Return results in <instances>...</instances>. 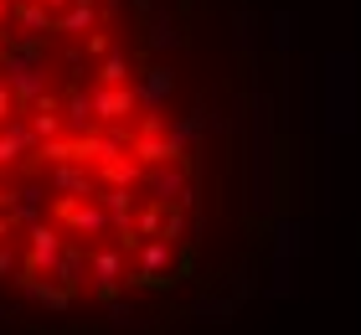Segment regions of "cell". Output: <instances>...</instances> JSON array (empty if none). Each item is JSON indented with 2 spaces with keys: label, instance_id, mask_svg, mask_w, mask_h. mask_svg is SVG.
<instances>
[{
  "label": "cell",
  "instance_id": "6da1fadb",
  "mask_svg": "<svg viewBox=\"0 0 361 335\" xmlns=\"http://www.w3.org/2000/svg\"><path fill=\"white\" fill-rule=\"evenodd\" d=\"M325 124L331 134H346L356 124V62L346 52L325 62Z\"/></svg>",
  "mask_w": 361,
  "mask_h": 335
},
{
  "label": "cell",
  "instance_id": "7a4b0ae2",
  "mask_svg": "<svg viewBox=\"0 0 361 335\" xmlns=\"http://www.w3.org/2000/svg\"><path fill=\"white\" fill-rule=\"evenodd\" d=\"M0 78H6L11 88H16V98L31 109V104L47 93V52H37V47H16V42H11L6 52H0Z\"/></svg>",
  "mask_w": 361,
  "mask_h": 335
},
{
  "label": "cell",
  "instance_id": "3957f363",
  "mask_svg": "<svg viewBox=\"0 0 361 335\" xmlns=\"http://www.w3.org/2000/svg\"><path fill=\"white\" fill-rule=\"evenodd\" d=\"M129 258H135V253H129L124 243H114V248H93V253H88V284H93V294L104 299V305H109L114 294H119V284L129 279Z\"/></svg>",
  "mask_w": 361,
  "mask_h": 335
},
{
  "label": "cell",
  "instance_id": "277c9868",
  "mask_svg": "<svg viewBox=\"0 0 361 335\" xmlns=\"http://www.w3.org/2000/svg\"><path fill=\"white\" fill-rule=\"evenodd\" d=\"M21 248H26V268H42V274H52L68 253V232L57 222H31L21 227Z\"/></svg>",
  "mask_w": 361,
  "mask_h": 335
},
{
  "label": "cell",
  "instance_id": "5b68a950",
  "mask_svg": "<svg viewBox=\"0 0 361 335\" xmlns=\"http://www.w3.org/2000/svg\"><path fill=\"white\" fill-rule=\"evenodd\" d=\"M176 279V243L166 238H145L135 248V279L129 284H145V289H160V284Z\"/></svg>",
  "mask_w": 361,
  "mask_h": 335
},
{
  "label": "cell",
  "instance_id": "8992f818",
  "mask_svg": "<svg viewBox=\"0 0 361 335\" xmlns=\"http://www.w3.org/2000/svg\"><path fill=\"white\" fill-rule=\"evenodd\" d=\"M145 186H150L155 201H166V207H171V201H180L191 191V176H186V165H180V160H166V165H150V171H145Z\"/></svg>",
  "mask_w": 361,
  "mask_h": 335
},
{
  "label": "cell",
  "instance_id": "52a82bcc",
  "mask_svg": "<svg viewBox=\"0 0 361 335\" xmlns=\"http://www.w3.org/2000/svg\"><path fill=\"white\" fill-rule=\"evenodd\" d=\"M93 109H98V124H124V114L140 109V93L129 88V83H114V88L98 83L93 88Z\"/></svg>",
  "mask_w": 361,
  "mask_h": 335
},
{
  "label": "cell",
  "instance_id": "ba28073f",
  "mask_svg": "<svg viewBox=\"0 0 361 335\" xmlns=\"http://www.w3.org/2000/svg\"><path fill=\"white\" fill-rule=\"evenodd\" d=\"M47 186H52L57 196H93V171H88V160H57L52 176H47Z\"/></svg>",
  "mask_w": 361,
  "mask_h": 335
},
{
  "label": "cell",
  "instance_id": "9c48e42d",
  "mask_svg": "<svg viewBox=\"0 0 361 335\" xmlns=\"http://www.w3.org/2000/svg\"><path fill=\"white\" fill-rule=\"evenodd\" d=\"M62 124H68V134H73V140H83V134H93V129H98V109H93V93L73 88L68 98H62Z\"/></svg>",
  "mask_w": 361,
  "mask_h": 335
},
{
  "label": "cell",
  "instance_id": "30bf717a",
  "mask_svg": "<svg viewBox=\"0 0 361 335\" xmlns=\"http://www.w3.org/2000/svg\"><path fill=\"white\" fill-rule=\"evenodd\" d=\"M98 26H104L98 0H73V6L57 16V31H62V37H88V31H98Z\"/></svg>",
  "mask_w": 361,
  "mask_h": 335
},
{
  "label": "cell",
  "instance_id": "8fae6325",
  "mask_svg": "<svg viewBox=\"0 0 361 335\" xmlns=\"http://www.w3.org/2000/svg\"><path fill=\"white\" fill-rule=\"evenodd\" d=\"M47 191H52V186H11V222H16V227H31V222H42Z\"/></svg>",
  "mask_w": 361,
  "mask_h": 335
},
{
  "label": "cell",
  "instance_id": "7c38bea8",
  "mask_svg": "<svg viewBox=\"0 0 361 335\" xmlns=\"http://www.w3.org/2000/svg\"><path fill=\"white\" fill-rule=\"evenodd\" d=\"M171 88H176V78H171V67H150V73L140 78V109L145 114H160V104H166L171 98Z\"/></svg>",
  "mask_w": 361,
  "mask_h": 335
},
{
  "label": "cell",
  "instance_id": "4fadbf2b",
  "mask_svg": "<svg viewBox=\"0 0 361 335\" xmlns=\"http://www.w3.org/2000/svg\"><path fill=\"white\" fill-rule=\"evenodd\" d=\"M52 274H57L62 284H68V289H83V284H88V253H83V248H68V253H62V263L52 268Z\"/></svg>",
  "mask_w": 361,
  "mask_h": 335
},
{
  "label": "cell",
  "instance_id": "5bb4252c",
  "mask_svg": "<svg viewBox=\"0 0 361 335\" xmlns=\"http://www.w3.org/2000/svg\"><path fill=\"white\" fill-rule=\"evenodd\" d=\"M202 124H207V114H202V109H196V114H186V119H176V124H171V134H166V140H171V150H176V155H186V145L196 140V134H202Z\"/></svg>",
  "mask_w": 361,
  "mask_h": 335
},
{
  "label": "cell",
  "instance_id": "9a60e30c",
  "mask_svg": "<svg viewBox=\"0 0 361 335\" xmlns=\"http://www.w3.org/2000/svg\"><path fill=\"white\" fill-rule=\"evenodd\" d=\"M98 83H104V88H114V83H129V57H124V52H109L104 62H98Z\"/></svg>",
  "mask_w": 361,
  "mask_h": 335
},
{
  "label": "cell",
  "instance_id": "2e32d148",
  "mask_svg": "<svg viewBox=\"0 0 361 335\" xmlns=\"http://www.w3.org/2000/svg\"><path fill=\"white\" fill-rule=\"evenodd\" d=\"M104 181H109V186H135V181H140V160H109L104 165Z\"/></svg>",
  "mask_w": 361,
  "mask_h": 335
},
{
  "label": "cell",
  "instance_id": "e0dca14e",
  "mask_svg": "<svg viewBox=\"0 0 361 335\" xmlns=\"http://www.w3.org/2000/svg\"><path fill=\"white\" fill-rule=\"evenodd\" d=\"M180 37H176V21H171V16H150V47H155V52H166V47H176Z\"/></svg>",
  "mask_w": 361,
  "mask_h": 335
},
{
  "label": "cell",
  "instance_id": "ac0fdd59",
  "mask_svg": "<svg viewBox=\"0 0 361 335\" xmlns=\"http://www.w3.org/2000/svg\"><path fill=\"white\" fill-rule=\"evenodd\" d=\"M98 201L109 207V217H135V212H129V207H135L129 186H109V191H98Z\"/></svg>",
  "mask_w": 361,
  "mask_h": 335
},
{
  "label": "cell",
  "instance_id": "d6986e66",
  "mask_svg": "<svg viewBox=\"0 0 361 335\" xmlns=\"http://www.w3.org/2000/svg\"><path fill=\"white\" fill-rule=\"evenodd\" d=\"M160 238H166V243H180V238H186V207H180V201H171V207H166V227H160Z\"/></svg>",
  "mask_w": 361,
  "mask_h": 335
},
{
  "label": "cell",
  "instance_id": "ffe728a7",
  "mask_svg": "<svg viewBox=\"0 0 361 335\" xmlns=\"http://www.w3.org/2000/svg\"><path fill=\"white\" fill-rule=\"evenodd\" d=\"M21 109H26V104H21V98H16V88H11V83L0 78V124H11L16 114H21Z\"/></svg>",
  "mask_w": 361,
  "mask_h": 335
},
{
  "label": "cell",
  "instance_id": "44dd1931",
  "mask_svg": "<svg viewBox=\"0 0 361 335\" xmlns=\"http://www.w3.org/2000/svg\"><path fill=\"white\" fill-rule=\"evenodd\" d=\"M109 325H119V330H124V325H140V320H135V305H124V299L114 294V299H109Z\"/></svg>",
  "mask_w": 361,
  "mask_h": 335
},
{
  "label": "cell",
  "instance_id": "7402d4cb",
  "mask_svg": "<svg viewBox=\"0 0 361 335\" xmlns=\"http://www.w3.org/2000/svg\"><path fill=\"white\" fill-rule=\"evenodd\" d=\"M21 253H16V243H0V279H16V274H21Z\"/></svg>",
  "mask_w": 361,
  "mask_h": 335
},
{
  "label": "cell",
  "instance_id": "603a6c76",
  "mask_svg": "<svg viewBox=\"0 0 361 335\" xmlns=\"http://www.w3.org/2000/svg\"><path fill=\"white\" fill-rule=\"evenodd\" d=\"M83 42H88V47H83L88 57H109V52H114V47H109V31H104V26H98V31H88Z\"/></svg>",
  "mask_w": 361,
  "mask_h": 335
},
{
  "label": "cell",
  "instance_id": "cb8c5ba5",
  "mask_svg": "<svg viewBox=\"0 0 361 335\" xmlns=\"http://www.w3.org/2000/svg\"><path fill=\"white\" fill-rule=\"evenodd\" d=\"M16 232H21V227H16V222H11V212H0V243H11V238H16Z\"/></svg>",
  "mask_w": 361,
  "mask_h": 335
},
{
  "label": "cell",
  "instance_id": "d4e9b609",
  "mask_svg": "<svg viewBox=\"0 0 361 335\" xmlns=\"http://www.w3.org/2000/svg\"><path fill=\"white\" fill-rule=\"evenodd\" d=\"M11 16H16V0H0V31H11Z\"/></svg>",
  "mask_w": 361,
  "mask_h": 335
},
{
  "label": "cell",
  "instance_id": "484cf974",
  "mask_svg": "<svg viewBox=\"0 0 361 335\" xmlns=\"http://www.w3.org/2000/svg\"><path fill=\"white\" fill-rule=\"evenodd\" d=\"M135 6H140V16H155V0H135Z\"/></svg>",
  "mask_w": 361,
  "mask_h": 335
}]
</instances>
